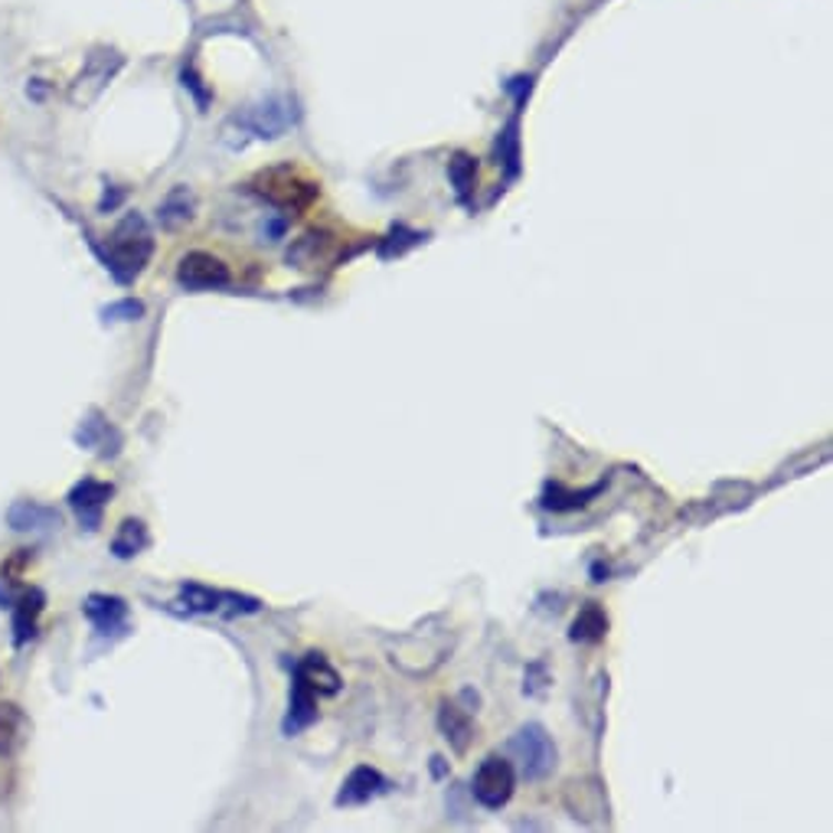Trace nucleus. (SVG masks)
I'll return each instance as SVG.
<instances>
[{
  "instance_id": "obj_1",
  "label": "nucleus",
  "mask_w": 833,
  "mask_h": 833,
  "mask_svg": "<svg viewBox=\"0 0 833 833\" xmlns=\"http://www.w3.org/2000/svg\"><path fill=\"white\" fill-rule=\"evenodd\" d=\"M150 256H154V236H150L144 216L140 212H128L115 226V232L108 239L105 269L115 275V281L128 284V281H135L144 272V265L150 262Z\"/></svg>"
},
{
  "instance_id": "obj_2",
  "label": "nucleus",
  "mask_w": 833,
  "mask_h": 833,
  "mask_svg": "<svg viewBox=\"0 0 833 833\" xmlns=\"http://www.w3.org/2000/svg\"><path fill=\"white\" fill-rule=\"evenodd\" d=\"M249 190L259 194V197H265L272 207L291 209V212L308 209L317 200V194H321V187L301 167H294V164H275V167L259 170L249 180Z\"/></svg>"
},
{
  "instance_id": "obj_3",
  "label": "nucleus",
  "mask_w": 833,
  "mask_h": 833,
  "mask_svg": "<svg viewBox=\"0 0 833 833\" xmlns=\"http://www.w3.org/2000/svg\"><path fill=\"white\" fill-rule=\"evenodd\" d=\"M125 66V56L118 53V50H108V46H102V50H92L88 56H85V63H82V70L75 75V82L70 85V102L72 105H79V108H88L108 85H112V79L122 72Z\"/></svg>"
},
{
  "instance_id": "obj_4",
  "label": "nucleus",
  "mask_w": 833,
  "mask_h": 833,
  "mask_svg": "<svg viewBox=\"0 0 833 833\" xmlns=\"http://www.w3.org/2000/svg\"><path fill=\"white\" fill-rule=\"evenodd\" d=\"M510 752L520 762V774L527 781H543L546 774H553L555 768V746L550 732L537 722L523 726L513 739H510Z\"/></svg>"
},
{
  "instance_id": "obj_5",
  "label": "nucleus",
  "mask_w": 833,
  "mask_h": 833,
  "mask_svg": "<svg viewBox=\"0 0 833 833\" xmlns=\"http://www.w3.org/2000/svg\"><path fill=\"white\" fill-rule=\"evenodd\" d=\"M291 122H294L291 98H284V95H269V98L249 105L242 115H236L232 125H239V128H242L246 135H252V138L275 140L291 128Z\"/></svg>"
},
{
  "instance_id": "obj_6",
  "label": "nucleus",
  "mask_w": 833,
  "mask_h": 833,
  "mask_svg": "<svg viewBox=\"0 0 833 833\" xmlns=\"http://www.w3.org/2000/svg\"><path fill=\"white\" fill-rule=\"evenodd\" d=\"M513 788H517L513 764L507 759H497V756H487L485 762L478 764L475 781H471V791H475L478 804H485L487 811H500L513 798Z\"/></svg>"
},
{
  "instance_id": "obj_7",
  "label": "nucleus",
  "mask_w": 833,
  "mask_h": 833,
  "mask_svg": "<svg viewBox=\"0 0 833 833\" xmlns=\"http://www.w3.org/2000/svg\"><path fill=\"white\" fill-rule=\"evenodd\" d=\"M177 281L190 291H209L229 284V265L209 252H190L177 265Z\"/></svg>"
},
{
  "instance_id": "obj_8",
  "label": "nucleus",
  "mask_w": 833,
  "mask_h": 833,
  "mask_svg": "<svg viewBox=\"0 0 833 833\" xmlns=\"http://www.w3.org/2000/svg\"><path fill=\"white\" fill-rule=\"evenodd\" d=\"M112 493H115V487L102 485V481H92V478H85V481H79V485L72 487L70 507L75 510V517H79V523H82L85 530H98L102 510H105V503L112 500Z\"/></svg>"
},
{
  "instance_id": "obj_9",
  "label": "nucleus",
  "mask_w": 833,
  "mask_h": 833,
  "mask_svg": "<svg viewBox=\"0 0 833 833\" xmlns=\"http://www.w3.org/2000/svg\"><path fill=\"white\" fill-rule=\"evenodd\" d=\"M7 523L17 530V533H40V530H56L63 523L60 510L46 507V503H37V500H17L10 503L7 510Z\"/></svg>"
},
{
  "instance_id": "obj_10",
  "label": "nucleus",
  "mask_w": 833,
  "mask_h": 833,
  "mask_svg": "<svg viewBox=\"0 0 833 833\" xmlns=\"http://www.w3.org/2000/svg\"><path fill=\"white\" fill-rule=\"evenodd\" d=\"M386 788H389V781H386L376 768L360 764V768L350 771V778L344 781V791L337 794V804H366V801H373L376 794H383Z\"/></svg>"
},
{
  "instance_id": "obj_11",
  "label": "nucleus",
  "mask_w": 833,
  "mask_h": 833,
  "mask_svg": "<svg viewBox=\"0 0 833 833\" xmlns=\"http://www.w3.org/2000/svg\"><path fill=\"white\" fill-rule=\"evenodd\" d=\"M294 674H298L317 696H334L341 690V674L327 664L324 654H308V657L294 667Z\"/></svg>"
},
{
  "instance_id": "obj_12",
  "label": "nucleus",
  "mask_w": 833,
  "mask_h": 833,
  "mask_svg": "<svg viewBox=\"0 0 833 833\" xmlns=\"http://www.w3.org/2000/svg\"><path fill=\"white\" fill-rule=\"evenodd\" d=\"M314 719H317V694L294 674V684H291V706H288V716H284V732H301V729H308Z\"/></svg>"
},
{
  "instance_id": "obj_13",
  "label": "nucleus",
  "mask_w": 833,
  "mask_h": 833,
  "mask_svg": "<svg viewBox=\"0 0 833 833\" xmlns=\"http://www.w3.org/2000/svg\"><path fill=\"white\" fill-rule=\"evenodd\" d=\"M438 726H441L445 739L451 742V749H455L458 756H465V752L471 749V742H475V726H471V719H468L465 709L445 702L441 712H438Z\"/></svg>"
},
{
  "instance_id": "obj_14",
  "label": "nucleus",
  "mask_w": 833,
  "mask_h": 833,
  "mask_svg": "<svg viewBox=\"0 0 833 833\" xmlns=\"http://www.w3.org/2000/svg\"><path fill=\"white\" fill-rule=\"evenodd\" d=\"M85 615L88 622L95 625V631L108 634V631H122L125 627V615H128V605L115 595H92L85 602Z\"/></svg>"
},
{
  "instance_id": "obj_15",
  "label": "nucleus",
  "mask_w": 833,
  "mask_h": 833,
  "mask_svg": "<svg viewBox=\"0 0 833 833\" xmlns=\"http://www.w3.org/2000/svg\"><path fill=\"white\" fill-rule=\"evenodd\" d=\"M27 732H30V722L23 709L13 702H0V756L3 759L20 752V746L27 742Z\"/></svg>"
},
{
  "instance_id": "obj_16",
  "label": "nucleus",
  "mask_w": 833,
  "mask_h": 833,
  "mask_svg": "<svg viewBox=\"0 0 833 833\" xmlns=\"http://www.w3.org/2000/svg\"><path fill=\"white\" fill-rule=\"evenodd\" d=\"M43 592L40 589H30L27 595H20V602L13 605V644H27L37 631V618L43 612Z\"/></svg>"
},
{
  "instance_id": "obj_17",
  "label": "nucleus",
  "mask_w": 833,
  "mask_h": 833,
  "mask_svg": "<svg viewBox=\"0 0 833 833\" xmlns=\"http://www.w3.org/2000/svg\"><path fill=\"white\" fill-rule=\"evenodd\" d=\"M608 634V615L602 612V605H595V602H589L582 612H579V618L572 622V641H582V644H595V641H602Z\"/></svg>"
},
{
  "instance_id": "obj_18",
  "label": "nucleus",
  "mask_w": 833,
  "mask_h": 833,
  "mask_svg": "<svg viewBox=\"0 0 833 833\" xmlns=\"http://www.w3.org/2000/svg\"><path fill=\"white\" fill-rule=\"evenodd\" d=\"M448 180H451L458 200L468 204L471 194H475V184H478V164H475V157L465 154V150H458V154L448 160Z\"/></svg>"
},
{
  "instance_id": "obj_19",
  "label": "nucleus",
  "mask_w": 833,
  "mask_h": 833,
  "mask_svg": "<svg viewBox=\"0 0 833 833\" xmlns=\"http://www.w3.org/2000/svg\"><path fill=\"white\" fill-rule=\"evenodd\" d=\"M144 546H147V530H144L140 520H125L122 530H118V537L112 540V553L118 555V559H132Z\"/></svg>"
},
{
  "instance_id": "obj_20",
  "label": "nucleus",
  "mask_w": 833,
  "mask_h": 833,
  "mask_svg": "<svg viewBox=\"0 0 833 833\" xmlns=\"http://www.w3.org/2000/svg\"><path fill=\"white\" fill-rule=\"evenodd\" d=\"M180 595H184V602H187L190 612H219V608L229 602L226 592H212V589L197 585V582H187V585L180 589Z\"/></svg>"
},
{
  "instance_id": "obj_21",
  "label": "nucleus",
  "mask_w": 833,
  "mask_h": 833,
  "mask_svg": "<svg viewBox=\"0 0 833 833\" xmlns=\"http://www.w3.org/2000/svg\"><path fill=\"white\" fill-rule=\"evenodd\" d=\"M497 164L507 167V177H517L520 174V135H517V118L507 122V128L500 132L497 138Z\"/></svg>"
},
{
  "instance_id": "obj_22",
  "label": "nucleus",
  "mask_w": 833,
  "mask_h": 833,
  "mask_svg": "<svg viewBox=\"0 0 833 833\" xmlns=\"http://www.w3.org/2000/svg\"><path fill=\"white\" fill-rule=\"evenodd\" d=\"M194 216V197H190V190L187 187H177L164 204H160V222L164 226H180V222H187Z\"/></svg>"
},
{
  "instance_id": "obj_23",
  "label": "nucleus",
  "mask_w": 833,
  "mask_h": 833,
  "mask_svg": "<svg viewBox=\"0 0 833 833\" xmlns=\"http://www.w3.org/2000/svg\"><path fill=\"white\" fill-rule=\"evenodd\" d=\"M421 239H425L421 232H413V229H406V226H396V229L389 232V239H383L379 256H383V259H393V256H399L403 249L416 246V242H421Z\"/></svg>"
},
{
  "instance_id": "obj_24",
  "label": "nucleus",
  "mask_w": 833,
  "mask_h": 833,
  "mask_svg": "<svg viewBox=\"0 0 833 833\" xmlns=\"http://www.w3.org/2000/svg\"><path fill=\"white\" fill-rule=\"evenodd\" d=\"M105 435H108V421H102L98 413H92V416L82 421V428H79L75 441H79L82 448H95Z\"/></svg>"
},
{
  "instance_id": "obj_25",
  "label": "nucleus",
  "mask_w": 833,
  "mask_h": 833,
  "mask_svg": "<svg viewBox=\"0 0 833 833\" xmlns=\"http://www.w3.org/2000/svg\"><path fill=\"white\" fill-rule=\"evenodd\" d=\"M140 314H144V304L135 301V298L115 301V304H108V308L102 311V317H105L108 324H115V321H138Z\"/></svg>"
},
{
  "instance_id": "obj_26",
  "label": "nucleus",
  "mask_w": 833,
  "mask_h": 833,
  "mask_svg": "<svg viewBox=\"0 0 833 833\" xmlns=\"http://www.w3.org/2000/svg\"><path fill=\"white\" fill-rule=\"evenodd\" d=\"M184 88H190V92L197 95L200 105H207L209 102V92H204V85H200V79L194 75V70H184Z\"/></svg>"
},
{
  "instance_id": "obj_27",
  "label": "nucleus",
  "mask_w": 833,
  "mask_h": 833,
  "mask_svg": "<svg viewBox=\"0 0 833 833\" xmlns=\"http://www.w3.org/2000/svg\"><path fill=\"white\" fill-rule=\"evenodd\" d=\"M507 88L517 95V105H523V98H527V95H530V88H533V79H513Z\"/></svg>"
}]
</instances>
